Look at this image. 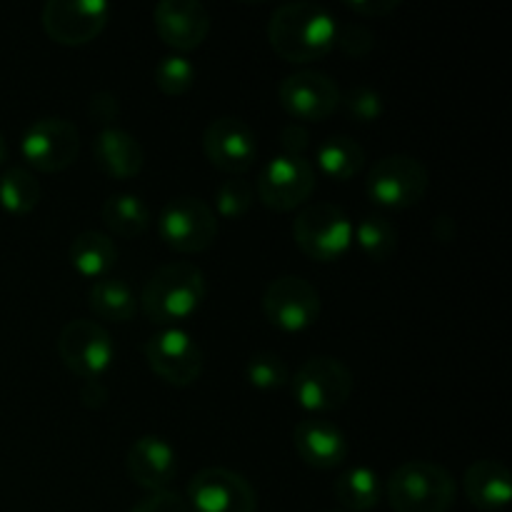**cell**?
<instances>
[{"label":"cell","mask_w":512,"mask_h":512,"mask_svg":"<svg viewBox=\"0 0 512 512\" xmlns=\"http://www.w3.org/2000/svg\"><path fill=\"white\" fill-rule=\"evenodd\" d=\"M153 25L170 48L195 50L210 30V15L198 0H160L153 10Z\"/></svg>","instance_id":"cell-17"},{"label":"cell","mask_w":512,"mask_h":512,"mask_svg":"<svg viewBox=\"0 0 512 512\" xmlns=\"http://www.w3.org/2000/svg\"><path fill=\"white\" fill-rule=\"evenodd\" d=\"M248 383L260 390H278L290 383V370L280 355L275 353H255L245 365Z\"/></svg>","instance_id":"cell-30"},{"label":"cell","mask_w":512,"mask_h":512,"mask_svg":"<svg viewBox=\"0 0 512 512\" xmlns=\"http://www.w3.org/2000/svg\"><path fill=\"white\" fill-rule=\"evenodd\" d=\"M20 153L33 168L58 173L75 163L80 153V133L68 118L45 115L33 120L20 138Z\"/></svg>","instance_id":"cell-10"},{"label":"cell","mask_w":512,"mask_h":512,"mask_svg":"<svg viewBox=\"0 0 512 512\" xmlns=\"http://www.w3.org/2000/svg\"><path fill=\"white\" fill-rule=\"evenodd\" d=\"M78 398L85 408H103L105 400H108V388L100 380H83Z\"/></svg>","instance_id":"cell-38"},{"label":"cell","mask_w":512,"mask_h":512,"mask_svg":"<svg viewBox=\"0 0 512 512\" xmlns=\"http://www.w3.org/2000/svg\"><path fill=\"white\" fill-rule=\"evenodd\" d=\"M465 495L478 510L495 512L508 508L512 498L510 470L498 460H478L465 470Z\"/></svg>","instance_id":"cell-21"},{"label":"cell","mask_w":512,"mask_h":512,"mask_svg":"<svg viewBox=\"0 0 512 512\" xmlns=\"http://www.w3.org/2000/svg\"><path fill=\"white\" fill-rule=\"evenodd\" d=\"M428 170L418 158L405 153L385 155L370 168L365 193L383 208L403 210L418 205L428 193Z\"/></svg>","instance_id":"cell-6"},{"label":"cell","mask_w":512,"mask_h":512,"mask_svg":"<svg viewBox=\"0 0 512 512\" xmlns=\"http://www.w3.org/2000/svg\"><path fill=\"white\" fill-rule=\"evenodd\" d=\"M40 195H43V190H40V183L30 170L13 165V168H8L0 175V205L8 213H30V210L38 208Z\"/></svg>","instance_id":"cell-28"},{"label":"cell","mask_w":512,"mask_h":512,"mask_svg":"<svg viewBox=\"0 0 512 512\" xmlns=\"http://www.w3.org/2000/svg\"><path fill=\"white\" fill-rule=\"evenodd\" d=\"M353 240L370 260L383 263L398 248V230L385 215L370 213L358 220V225L353 228Z\"/></svg>","instance_id":"cell-27"},{"label":"cell","mask_w":512,"mask_h":512,"mask_svg":"<svg viewBox=\"0 0 512 512\" xmlns=\"http://www.w3.org/2000/svg\"><path fill=\"white\" fill-rule=\"evenodd\" d=\"M290 393L310 413H333L348 403L353 393V373L330 355L308 358L290 378Z\"/></svg>","instance_id":"cell-4"},{"label":"cell","mask_w":512,"mask_h":512,"mask_svg":"<svg viewBox=\"0 0 512 512\" xmlns=\"http://www.w3.org/2000/svg\"><path fill=\"white\" fill-rule=\"evenodd\" d=\"M153 80L165 95H183L195 83V65L188 55L168 53L155 63Z\"/></svg>","instance_id":"cell-29"},{"label":"cell","mask_w":512,"mask_h":512,"mask_svg":"<svg viewBox=\"0 0 512 512\" xmlns=\"http://www.w3.org/2000/svg\"><path fill=\"white\" fill-rule=\"evenodd\" d=\"M93 158L98 168L110 178H133L143 170L145 153L143 145L138 143L135 135L120 128H103L93 140Z\"/></svg>","instance_id":"cell-20"},{"label":"cell","mask_w":512,"mask_h":512,"mask_svg":"<svg viewBox=\"0 0 512 512\" xmlns=\"http://www.w3.org/2000/svg\"><path fill=\"white\" fill-rule=\"evenodd\" d=\"M338 18L325 5L283 3L268 20V40L275 53L290 63H308L333 50Z\"/></svg>","instance_id":"cell-1"},{"label":"cell","mask_w":512,"mask_h":512,"mask_svg":"<svg viewBox=\"0 0 512 512\" xmlns=\"http://www.w3.org/2000/svg\"><path fill=\"white\" fill-rule=\"evenodd\" d=\"M88 115L93 123L105 125V128H113V123L120 115V100L115 98L110 90H98V93L90 95Z\"/></svg>","instance_id":"cell-34"},{"label":"cell","mask_w":512,"mask_h":512,"mask_svg":"<svg viewBox=\"0 0 512 512\" xmlns=\"http://www.w3.org/2000/svg\"><path fill=\"white\" fill-rule=\"evenodd\" d=\"M185 503L193 512H255L258 498L248 480L225 468H203L188 483Z\"/></svg>","instance_id":"cell-13"},{"label":"cell","mask_w":512,"mask_h":512,"mask_svg":"<svg viewBox=\"0 0 512 512\" xmlns=\"http://www.w3.org/2000/svg\"><path fill=\"white\" fill-rule=\"evenodd\" d=\"M433 235L440 240V243H448L455 235V218L450 215H438L433 223Z\"/></svg>","instance_id":"cell-39"},{"label":"cell","mask_w":512,"mask_h":512,"mask_svg":"<svg viewBox=\"0 0 512 512\" xmlns=\"http://www.w3.org/2000/svg\"><path fill=\"white\" fill-rule=\"evenodd\" d=\"M205 300V275L193 263L160 265L140 293L145 318L158 325L183 323L198 313Z\"/></svg>","instance_id":"cell-2"},{"label":"cell","mask_w":512,"mask_h":512,"mask_svg":"<svg viewBox=\"0 0 512 512\" xmlns=\"http://www.w3.org/2000/svg\"><path fill=\"white\" fill-rule=\"evenodd\" d=\"M320 170L333 180H350L365 168V150L348 135H330L315 150Z\"/></svg>","instance_id":"cell-26"},{"label":"cell","mask_w":512,"mask_h":512,"mask_svg":"<svg viewBox=\"0 0 512 512\" xmlns=\"http://www.w3.org/2000/svg\"><path fill=\"white\" fill-rule=\"evenodd\" d=\"M340 88L320 70H298L285 75L278 88L280 105L305 123H320L340 108Z\"/></svg>","instance_id":"cell-15"},{"label":"cell","mask_w":512,"mask_h":512,"mask_svg":"<svg viewBox=\"0 0 512 512\" xmlns=\"http://www.w3.org/2000/svg\"><path fill=\"white\" fill-rule=\"evenodd\" d=\"M110 8L105 0H48L43 5V28L55 43L85 45L108 25Z\"/></svg>","instance_id":"cell-14"},{"label":"cell","mask_w":512,"mask_h":512,"mask_svg":"<svg viewBox=\"0 0 512 512\" xmlns=\"http://www.w3.org/2000/svg\"><path fill=\"white\" fill-rule=\"evenodd\" d=\"M58 353L65 368L83 380H103L113 368L115 345L108 330L93 320H70L58 335Z\"/></svg>","instance_id":"cell-8"},{"label":"cell","mask_w":512,"mask_h":512,"mask_svg":"<svg viewBox=\"0 0 512 512\" xmlns=\"http://www.w3.org/2000/svg\"><path fill=\"white\" fill-rule=\"evenodd\" d=\"M385 495L395 512H448L455 503V480L443 465L410 460L393 470Z\"/></svg>","instance_id":"cell-3"},{"label":"cell","mask_w":512,"mask_h":512,"mask_svg":"<svg viewBox=\"0 0 512 512\" xmlns=\"http://www.w3.org/2000/svg\"><path fill=\"white\" fill-rule=\"evenodd\" d=\"M103 223L120 238H138L150 225V208L140 195L135 193H115L100 208Z\"/></svg>","instance_id":"cell-25"},{"label":"cell","mask_w":512,"mask_h":512,"mask_svg":"<svg viewBox=\"0 0 512 512\" xmlns=\"http://www.w3.org/2000/svg\"><path fill=\"white\" fill-rule=\"evenodd\" d=\"M255 198V190L248 180L243 178H228L218 185L215 190V210L223 218H240L250 210Z\"/></svg>","instance_id":"cell-31"},{"label":"cell","mask_w":512,"mask_h":512,"mask_svg":"<svg viewBox=\"0 0 512 512\" xmlns=\"http://www.w3.org/2000/svg\"><path fill=\"white\" fill-rule=\"evenodd\" d=\"M130 512H193L190 505L185 503L183 495L175 490H160V493H150L148 498L140 500Z\"/></svg>","instance_id":"cell-35"},{"label":"cell","mask_w":512,"mask_h":512,"mask_svg":"<svg viewBox=\"0 0 512 512\" xmlns=\"http://www.w3.org/2000/svg\"><path fill=\"white\" fill-rule=\"evenodd\" d=\"M150 370L175 388H188L203 373V350L183 328H165L150 335L143 345Z\"/></svg>","instance_id":"cell-9"},{"label":"cell","mask_w":512,"mask_h":512,"mask_svg":"<svg viewBox=\"0 0 512 512\" xmlns=\"http://www.w3.org/2000/svg\"><path fill=\"white\" fill-rule=\"evenodd\" d=\"M340 105L348 118L358 120V123H375L385 110L383 95L370 85H353L348 93L340 95Z\"/></svg>","instance_id":"cell-32"},{"label":"cell","mask_w":512,"mask_h":512,"mask_svg":"<svg viewBox=\"0 0 512 512\" xmlns=\"http://www.w3.org/2000/svg\"><path fill=\"white\" fill-rule=\"evenodd\" d=\"M345 8L353 10L358 15H373V18H383V15L393 13L400 8V0H345Z\"/></svg>","instance_id":"cell-37"},{"label":"cell","mask_w":512,"mask_h":512,"mask_svg":"<svg viewBox=\"0 0 512 512\" xmlns=\"http://www.w3.org/2000/svg\"><path fill=\"white\" fill-rule=\"evenodd\" d=\"M68 258L75 273L83 275V278L100 280L118 263V245L113 243L110 235L100 233V230H83L70 243Z\"/></svg>","instance_id":"cell-22"},{"label":"cell","mask_w":512,"mask_h":512,"mask_svg":"<svg viewBox=\"0 0 512 512\" xmlns=\"http://www.w3.org/2000/svg\"><path fill=\"white\" fill-rule=\"evenodd\" d=\"M263 313L275 328L300 333L315 325L320 315V293L300 275H283L265 288Z\"/></svg>","instance_id":"cell-12"},{"label":"cell","mask_w":512,"mask_h":512,"mask_svg":"<svg viewBox=\"0 0 512 512\" xmlns=\"http://www.w3.org/2000/svg\"><path fill=\"white\" fill-rule=\"evenodd\" d=\"M315 190V168L303 155H275L260 170L255 193L278 213L300 208Z\"/></svg>","instance_id":"cell-11"},{"label":"cell","mask_w":512,"mask_h":512,"mask_svg":"<svg viewBox=\"0 0 512 512\" xmlns=\"http://www.w3.org/2000/svg\"><path fill=\"white\" fill-rule=\"evenodd\" d=\"M335 45H338L345 55H350V58H368L375 48V33L373 28H368V25L363 23L338 25Z\"/></svg>","instance_id":"cell-33"},{"label":"cell","mask_w":512,"mask_h":512,"mask_svg":"<svg viewBox=\"0 0 512 512\" xmlns=\"http://www.w3.org/2000/svg\"><path fill=\"white\" fill-rule=\"evenodd\" d=\"M88 303L95 315L110 323H128L138 313V298L125 280L105 275L88 290Z\"/></svg>","instance_id":"cell-24"},{"label":"cell","mask_w":512,"mask_h":512,"mask_svg":"<svg viewBox=\"0 0 512 512\" xmlns=\"http://www.w3.org/2000/svg\"><path fill=\"white\" fill-rule=\"evenodd\" d=\"M333 493L345 512H368L383 500V483L373 468L355 465L335 480Z\"/></svg>","instance_id":"cell-23"},{"label":"cell","mask_w":512,"mask_h":512,"mask_svg":"<svg viewBox=\"0 0 512 512\" xmlns=\"http://www.w3.org/2000/svg\"><path fill=\"white\" fill-rule=\"evenodd\" d=\"M293 235L298 248L318 263H333L343 258L353 245V223L333 203L308 205L295 218Z\"/></svg>","instance_id":"cell-5"},{"label":"cell","mask_w":512,"mask_h":512,"mask_svg":"<svg viewBox=\"0 0 512 512\" xmlns=\"http://www.w3.org/2000/svg\"><path fill=\"white\" fill-rule=\"evenodd\" d=\"M203 150L215 168L230 175H240L253 168L258 155V140L245 120L220 115L210 120L203 133Z\"/></svg>","instance_id":"cell-16"},{"label":"cell","mask_w":512,"mask_h":512,"mask_svg":"<svg viewBox=\"0 0 512 512\" xmlns=\"http://www.w3.org/2000/svg\"><path fill=\"white\" fill-rule=\"evenodd\" d=\"M158 235L178 253H203L218 235V220L205 200L195 195H178L160 210Z\"/></svg>","instance_id":"cell-7"},{"label":"cell","mask_w":512,"mask_h":512,"mask_svg":"<svg viewBox=\"0 0 512 512\" xmlns=\"http://www.w3.org/2000/svg\"><path fill=\"white\" fill-rule=\"evenodd\" d=\"M280 145H283L285 155H303L310 148L308 128L300 123H288L280 130Z\"/></svg>","instance_id":"cell-36"},{"label":"cell","mask_w":512,"mask_h":512,"mask_svg":"<svg viewBox=\"0 0 512 512\" xmlns=\"http://www.w3.org/2000/svg\"><path fill=\"white\" fill-rule=\"evenodd\" d=\"M5 158H8V143H5L3 133H0V165L5 163Z\"/></svg>","instance_id":"cell-40"},{"label":"cell","mask_w":512,"mask_h":512,"mask_svg":"<svg viewBox=\"0 0 512 512\" xmlns=\"http://www.w3.org/2000/svg\"><path fill=\"white\" fill-rule=\"evenodd\" d=\"M293 445L303 463L320 470L338 468L348 458V440L343 430L323 418L300 420L293 430Z\"/></svg>","instance_id":"cell-19"},{"label":"cell","mask_w":512,"mask_h":512,"mask_svg":"<svg viewBox=\"0 0 512 512\" xmlns=\"http://www.w3.org/2000/svg\"><path fill=\"white\" fill-rule=\"evenodd\" d=\"M333 512H345V510H333Z\"/></svg>","instance_id":"cell-41"},{"label":"cell","mask_w":512,"mask_h":512,"mask_svg":"<svg viewBox=\"0 0 512 512\" xmlns=\"http://www.w3.org/2000/svg\"><path fill=\"white\" fill-rule=\"evenodd\" d=\"M125 468L135 485L150 493H160V490H168V485L178 475V455L173 445L160 435H143L130 445Z\"/></svg>","instance_id":"cell-18"}]
</instances>
